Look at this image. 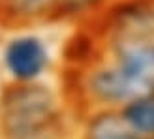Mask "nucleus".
I'll use <instances>...</instances> for the list:
<instances>
[{
  "instance_id": "1",
  "label": "nucleus",
  "mask_w": 154,
  "mask_h": 139,
  "mask_svg": "<svg viewBox=\"0 0 154 139\" xmlns=\"http://www.w3.org/2000/svg\"><path fill=\"white\" fill-rule=\"evenodd\" d=\"M62 87L77 111L124 109L154 94V38L77 26L62 51Z\"/></svg>"
},
{
  "instance_id": "4",
  "label": "nucleus",
  "mask_w": 154,
  "mask_h": 139,
  "mask_svg": "<svg viewBox=\"0 0 154 139\" xmlns=\"http://www.w3.org/2000/svg\"><path fill=\"white\" fill-rule=\"evenodd\" d=\"M73 139H143L120 109H85L77 115Z\"/></svg>"
},
{
  "instance_id": "3",
  "label": "nucleus",
  "mask_w": 154,
  "mask_h": 139,
  "mask_svg": "<svg viewBox=\"0 0 154 139\" xmlns=\"http://www.w3.org/2000/svg\"><path fill=\"white\" fill-rule=\"evenodd\" d=\"M62 68V51L43 26L8 28L0 42V72L4 85L30 87L55 81Z\"/></svg>"
},
{
  "instance_id": "2",
  "label": "nucleus",
  "mask_w": 154,
  "mask_h": 139,
  "mask_svg": "<svg viewBox=\"0 0 154 139\" xmlns=\"http://www.w3.org/2000/svg\"><path fill=\"white\" fill-rule=\"evenodd\" d=\"M77 115L60 81L0 88V139H73Z\"/></svg>"
},
{
  "instance_id": "5",
  "label": "nucleus",
  "mask_w": 154,
  "mask_h": 139,
  "mask_svg": "<svg viewBox=\"0 0 154 139\" xmlns=\"http://www.w3.org/2000/svg\"><path fill=\"white\" fill-rule=\"evenodd\" d=\"M64 0H0V25L17 26H47L58 25Z\"/></svg>"
},
{
  "instance_id": "6",
  "label": "nucleus",
  "mask_w": 154,
  "mask_h": 139,
  "mask_svg": "<svg viewBox=\"0 0 154 139\" xmlns=\"http://www.w3.org/2000/svg\"><path fill=\"white\" fill-rule=\"evenodd\" d=\"M115 2L117 0H64L58 25H75V28L90 25Z\"/></svg>"
},
{
  "instance_id": "7",
  "label": "nucleus",
  "mask_w": 154,
  "mask_h": 139,
  "mask_svg": "<svg viewBox=\"0 0 154 139\" xmlns=\"http://www.w3.org/2000/svg\"><path fill=\"white\" fill-rule=\"evenodd\" d=\"M128 124L143 139H154V94L120 109Z\"/></svg>"
}]
</instances>
